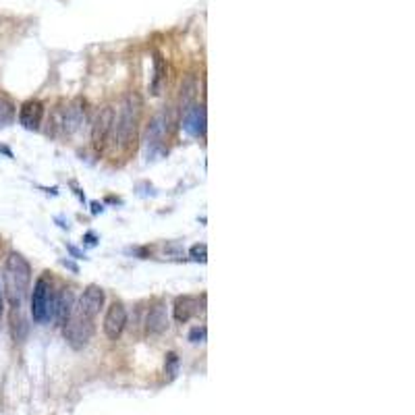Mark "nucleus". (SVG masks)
I'll return each mask as SVG.
<instances>
[{
  "label": "nucleus",
  "instance_id": "obj_1",
  "mask_svg": "<svg viewBox=\"0 0 415 415\" xmlns=\"http://www.w3.org/2000/svg\"><path fill=\"white\" fill-rule=\"evenodd\" d=\"M2 280H4V291H6V299L11 303V307H21V303L30 291L32 266L21 254L11 252L4 262Z\"/></svg>",
  "mask_w": 415,
  "mask_h": 415
},
{
  "label": "nucleus",
  "instance_id": "obj_2",
  "mask_svg": "<svg viewBox=\"0 0 415 415\" xmlns=\"http://www.w3.org/2000/svg\"><path fill=\"white\" fill-rule=\"evenodd\" d=\"M140 113H142V102L135 94L125 96L123 104H120V113L118 120H114V131H116V140L123 148H127L135 135H137V127H140Z\"/></svg>",
  "mask_w": 415,
  "mask_h": 415
},
{
  "label": "nucleus",
  "instance_id": "obj_3",
  "mask_svg": "<svg viewBox=\"0 0 415 415\" xmlns=\"http://www.w3.org/2000/svg\"><path fill=\"white\" fill-rule=\"evenodd\" d=\"M54 311H56V293L52 289V280L48 276V272L44 276H39L34 285V293H32V316L38 324H46L50 320H54Z\"/></svg>",
  "mask_w": 415,
  "mask_h": 415
},
{
  "label": "nucleus",
  "instance_id": "obj_4",
  "mask_svg": "<svg viewBox=\"0 0 415 415\" xmlns=\"http://www.w3.org/2000/svg\"><path fill=\"white\" fill-rule=\"evenodd\" d=\"M63 335L73 349H83L94 335V324L92 320L77 314L63 324Z\"/></svg>",
  "mask_w": 415,
  "mask_h": 415
},
{
  "label": "nucleus",
  "instance_id": "obj_5",
  "mask_svg": "<svg viewBox=\"0 0 415 415\" xmlns=\"http://www.w3.org/2000/svg\"><path fill=\"white\" fill-rule=\"evenodd\" d=\"M104 299H106L104 289L98 287V285H89V287L83 291L81 299H79L77 314L83 316V318H87V320H94V318L100 314V309L104 307Z\"/></svg>",
  "mask_w": 415,
  "mask_h": 415
},
{
  "label": "nucleus",
  "instance_id": "obj_6",
  "mask_svg": "<svg viewBox=\"0 0 415 415\" xmlns=\"http://www.w3.org/2000/svg\"><path fill=\"white\" fill-rule=\"evenodd\" d=\"M114 120H116V116H114V111L111 106L102 109L96 116V123H94V129H92V140H94V146L98 150H102L106 146L111 133L114 131Z\"/></svg>",
  "mask_w": 415,
  "mask_h": 415
},
{
  "label": "nucleus",
  "instance_id": "obj_7",
  "mask_svg": "<svg viewBox=\"0 0 415 415\" xmlns=\"http://www.w3.org/2000/svg\"><path fill=\"white\" fill-rule=\"evenodd\" d=\"M125 324H127V309L120 302H114L104 316V335L111 340H116L123 335Z\"/></svg>",
  "mask_w": 415,
  "mask_h": 415
},
{
  "label": "nucleus",
  "instance_id": "obj_8",
  "mask_svg": "<svg viewBox=\"0 0 415 415\" xmlns=\"http://www.w3.org/2000/svg\"><path fill=\"white\" fill-rule=\"evenodd\" d=\"M85 123V104L83 100L71 102L63 113H61V131L65 135H73L81 129V125Z\"/></svg>",
  "mask_w": 415,
  "mask_h": 415
},
{
  "label": "nucleus",
  "instance_id": "obj_9",
  "mask_svg": "<svg viewBox=\"0 0 415 415\" xmlns=\"http://www.w3.org/2000/svg\"><path fill=\"white\" fill-rule=\"evenodd\" d=\"M42 120H44V104L39 100H27V102H23V106L19 111V123L23 125V129L38 131Z\"/></svg>",
  "mask_w": 415,
  "mask_h": 415
},
{
  "label": "nucleus",
  "instance_id": "obj_10",
  "mask_svg": "<svg viewBox=\"0 0 415 415\" xmlns=\"http://www.w3.org/2000/svg\"><path fill=\"white\" fill-rule=\"evenodd\" d=\"M166 133V118L164 114H156L148 125V133H146V148L148 156H154L156 151L162 148V140Z\"/></svg>",
  "mask_w": 415,
  "mask_h": 415
},
{
  "label": "nucleus",
  "instance_id": "obj_11",
  "mask_svg": "<svg viewBox=\"0 0 415 415\" xmlns=\"http://www.w3.org/2000/svg\"><path fill=\"white\" fill-rule=\"evenodd\" d=\"M183 127L189 135L193 137H202L206 133V109L204 106H189L187 111L183 113Z\"/></svg>",
  "mask_w": 415,
  "mask_h": 415
},
{
  "label": "nucleus",
  "instance_id": "obj_12",
  "mask_svg": "<svg viewBox=\"0 0 415 415\" xmlns=\"http://www.w3.org/2000/svg\"><path fill=\"white\" fill-rule=\"evenodd\" d=\"M168 328V316H166V307L162 303H156L154 307H150L148 318H146V333L156 337L162 335Z\"/></svg>",
  "mask_w": 415,
  "mask_h": 415
},
{
  "label": "nucleus",
  "instance_id": "obj_13",
  "mask_svg": "<svg viewBox=\"0 0 415 415\" xmlns=\"http://www.w3.org/2000/svg\"><path fill=\"white\" fill-rule=\"evenodd\" d=\"M199 299L197 297H191V295H183L175 302V307H173V316L179 324H185L189 322L195 314H199Z\"/></svg>",
  "mask_w": 415,
  "mask_h": 415
},
{
  "label": "nucleus",
  "instance_id": "obj_14",
  "mask_svg": "<svg viewBox=\"0 0 415 415\" xmlns=\"http://www.w3.org/2000/svg\"><path fill=\"white\" fill-rule=\"evenodd\" d=\"M71 316H73V293H71L69 289H65L63 293H56V311H54V320L63 326Z\"/></svg>",
  "mask_w": 415,
  "mask_h": 415
},
{
  "label": "nucleus",
  "instance_id": "obj_15",
  "mask_svg": "<svg viewBox=\"0 0 415 415\" xmlns=\"http://www.w3.org/2000/svg\"><path fill=\"white\" fill-rule=\"evenodd\" d=\"M166 77V63L162 58V54H154V79H151V94H160L162 81Z\"/></svg>",
  "mask_w": 415,
  "mask_h": 415
},
{
  "label": "nucleus",
  "instance_id": "obj_16",
  "mask_svg": "<svg viewBox=\"0 0 415 415\" xmlns=\"http://www.w3.org/2000/svg\"><path fill=\"white\" fill-rule=\"evenodd\" d=\"M11 328H13V337H15V340L25 339V335H27V324H25V320L21 318V307H13V314H11Z\"/></svg>",
  "mask_w": 415,
  "mask_h": 415
},
{
  "label": "nucleus",
  "instance_id": "obj_17",
  "mask_svg": "<svg viewBox=\"0 0 415 415\" xmlns=\"http://www.w3.org/2000/svg\"><path fill=\"white\" fill-rule=\"evenodd\" d=\"M13 120H15V104L8 98L0 96V127H8Z\"/></svg>",
  "mask_w": 415,
  "mask_h": 415
},
{
  "label": "nucleus",
  "instance_id": "obj_18",
  "mask_svg": "<svg viewBox=\"0 0 415 415\" xmlns=\"http://www.w3.org/2000/svg\"><path fill=\"white\" fill-rule=\"evenodd\" d=\"M195 81L189 77L185 79V83H183V87H181V111L185 113L189 106H193V98H195Z\"/></svg>",
  "mask_w": 415,
  "mask_h": 415
},
{
  "label": "nucleus",
  "instance_id": "obj_19",
  "mask_svg": "<svg viewBox=\"0 0 415 415\" xmlns=\"http://www.w3.org/2000/svg\"><path fill=\"white\" fill-rule=\"evenodd\" d=\"M164 370H166V374H168L171 380L179 374V357H177V353H168V355H166V366H164Z\"/></svg>",
  "mask_w": 415,
  "mask_h": 415
},
{
  "label": "nucleus",
  "instance_id": "obj_20",
  "mask_svg": "<svg viewBox=\"0 0 415 415\" xmlns=\"http://www.w3.org/2000/svg\"><path fill=\"white\" fill-rule=\"evenodd\" d=\"M191 258L197 260V262H206V258H208V247H206V243L193 245V247H191Z\"/></svg>",
  "mask_w": 415,
  "mask_h": 415
},
{
  "label": "nucleus",
  "instance_id": "obj_21",
  "mask_svg": "<svg viewBox=\"0 0 415 415\" xmlns=\"http://www.w3.org/2000/svg\"><path fill=\"white\" fill-rule=\"evenodd\" d=\"M189 340L191 342H204L206 340V326H197L189 333Z\"/></svg>",
  "mask_w": 415,
  "mask_h": 415
},
{
  "label": "nucleus",
  "instance_id": "obj_22",
  "mask_svg": "<svg viewBox=\"0 0 415 415\" xmlns=\"http://www.w3.org/2000/svg\"><path fill=\"white\" fill-rule=\"evenodd\" d=\"M2 309H4V302H2V293H0V314H2Z\"/></svg>",
  "mask_w": 415,
  "mask_h": 415
}]
</instances>
